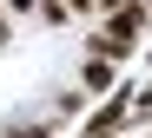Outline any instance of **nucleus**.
<instances>
[{
    "label": "nucleus",
    "instance_id": "f257e3e1",
    "mask_svg": "<svg viewBox=\"0 0 152 138\" xmlns=\"http://www.w3.org/2000/svg\"><path fill=\"white\" fill-rule=\"evenodd\" d=\"M139 33H145V0H119V7L106 13V26H99V40H113L126 53L139 46Z\"/></svg>",
    "mask_w": 152,
    "mask_h": 138
},
{
    "label": "nucleus",
    "instance_id": "f03ea898",
    "mask_svg": "<svg viewBox=\"0 0 152 138\" xmlns=\"http://www.w3.org/2000/svg\"><path fill=\"white\" fill-rule=\"evenodd\" d=\"M113 79H119L113 59H86V66H80V92H113Z\"/></svg>",
    "mask_w": 152,
    "mask_h": 138
},
{
    "label": "nucleus",
    "instance_id": "7ed1b4c3",
    "mask_svg": "<svg viewBox=\"0 0 152 138\" xmlns=\"http://www.w3.org/2000/svg\"><path fill=\"white\" fill-rule=\"evenodd\" d=\"M40 20H53V26H60V20H73V13H66V0H40Z\"/></svg>",
    "mask_w": 152,
    "mask_h": 138
},
{
    "label": "nucleus",
    "instance_id": "20e7f679",
    "mask_svg": "<svg viewBox=\"0 0 152 138\" xmlns=\"http://www.w3.org/2000/svg\"><path fill=\"white\" fill-rule=\"evenodd\" d=\"M0 7H13V13H27V7H33V0H0Z\"/></svg>",
    "mask_w": 152,
    "mask_h": 138
},
{
    "label": "nucleus",
    "instance_id": "39448f33",
    "mask_svg": "<svg viewBox=\"0 0 152 138\" xmlns=\"http://www.w3.org/2000/svg\"><path fill=\"white\" fill-rule=\"evenodd\" d=\"M145 20H152V0H145Z\"/></svg>",
    "mask_w": 152,
    "mask_h": 138
}]
</instances>
